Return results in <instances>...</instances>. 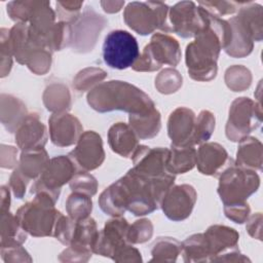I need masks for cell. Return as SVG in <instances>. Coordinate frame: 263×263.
Masks as SVG:
<instances>
[{"label": "cell", "mask_w": 263, "mask_h": 263, "mask_svg": "<svg viewBox=\"0 0 263 263\" xmlns=\"http://www.w3.org/2000/svg\"><path fill=\"white\" fill-rule=\"evenodd\" d=\"M140 57L137 39L127 31L110 32L103 44L104 62L113 69L123 70L134 66Z\"/></svg>", "instance_id": "obj_1"}, {"label": "cell", "mask_w": 263, "mask_h": 263, "mask_svg": "<svg viewBox=\"0 0 263 263\" xmlns=\"http://www.w3.org/2000/svg\"><path fill=\"white\" fill-rule=\"evenodd\" d=\"M39 196L42 198L36 196L34 201L24 204L16 214V219L23 228L35 236L50 234L53 220L60 214L50 204L51 199L45 198L47 193L39 191Z\"/></svg>", "instance_id": "obj_2"}, {"label": "cell", "mask_w": 263, "mask_h": 263, "mask_svg": "<svg viewBox=\"0 0 263 263\" xmlns=\"http://www.w3.org/2000/svg\"><path fill=\"white\" fill-rule=\"evenodd\" d=\"M180 60L179 44L174 38L161 34L154 35L151 43L146 46L142 59H138L134 64L135 70H155L162 63L177 65Z\"/></svg>", "instance_id": "obj_3"}, {"label": "cell", "mask_w": 263, "mask_h": 263, "mask_svg": "<svg viewBox=\"0 0 263 263\" xmlns=\"http://www.w3.org/2000/svg\"><path fill=\"white\" fill-rule=\"evenodd\" d=\"M195 197L194 189L188 185L168 189L162 198L163 212L172 220H183L190 215Z\"/></svg>", "instance_id": "obj_4"}, {"label": "cell", "mask_w": 263, "mask_h": 263, "mask_svg": "<svg viewBox=\"0 0 263 263\" xmlns=\"http://www.w3.org/2000/svg\"><path fill=\"white\" fill-rule=\"evenodd\" d=\"M71 154L74 155L72 156L74 160H77L83 167L87 170L96 168L104 159L100 136L93 132L85 133L79 140L78 146Z\"/></svg>", "instance_id": "obj_5"}, {"label": "cell", "mask_w": 263, "mask_h": 263, "mask_svg": "<svg viewBox=\"0 0 263 263\" xmlns=\"http://www.w3.org/2000/svg\"><path fill=\"white\" fill-rule=\"evenodd\" d=\"M194 114L191 110L179 108L172 113L168 121V135L174 145L189 146L193 142ZM193 144V143H192Z\"/></svg>", "instance_id": "obj_6"}, {"label": "cell", "mask_w": 263, "mask_h": 263, "mask_svg": "<svg viewBox=\"0 0 263 263\" xmlns=\"http://www.w3.org/2000/svg\"><path fill=\"white\" fill-rule=\"evenodd\" d=\"M133 132L121 122L114 124L109 130V143L112 150L123 156H128L137 145V139Z\"/></svg>", "instance_id": "obj_7"}, {"label": "cell", "mask_w": 263, "mask_h": 263, "mask_svg": "<svg viewBox=\"0 0 263 263\" xmlns=\"http://www.w3.org/2000/svg\"><path fill=\"white\" fill-rule=\"evenodd\" d=\"M67 204L68 212L73 219H85L91 211V199L80 192L69 196Z\"/></svg>", "instance_id": "obj_8"}]
</instances>
